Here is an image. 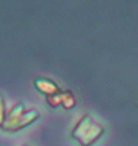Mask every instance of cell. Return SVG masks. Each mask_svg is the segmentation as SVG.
<instances>
[{"label": "cell", "mask_w": 138, "mask_h": 146, "mask_svg": "<svg viewBox=\"0 0 138 146\" xmlns=\"http://www.w3.org/2000/svg\"><path fill=\"white\" fill-rule=\"evenodd\" d=\"M104 134V128L90 116L84 115L72 132V138L81 146H91Z\"/></svg>", "instance_id": "1"}, {"label": "cell", "mask_w": 138, "mask_h": 146, "mask_svg": "<svg viewBox=\"0 0 138 146\" xmlns=\"http://www.w3.org/2000/svg\"><path fill=\"white\" fill-rule=\"evenodd\" d=\"M34 86L39 92H41L42 94H45L46 97L56 94V93L61 92V88L57 83L47 77H35L34 79Z\"/></svg>", "instance_id": "2"}, {"label": "cell", "mask_w": 138, "mask_h": 146, "mask_svg": "<svg viewBox=\"0 0 138 146\" xmlns=\"http://www.w3.org/2000/svg\"><path fill=\"white\" fill-rule=\"evenodd\" d=\"M24 111H25L24 110V105H23L22 103L15 104L13 108L9 111V113H6L5 122H4V124L1 126V129L3 130H6V132H10V129H11L15 126V123L18 121V118L22 116Z\"/></svg>", "instance_id": "3"}, {"label": "cell", "mask_w": 138, "mask_h": 146, "mask_svg": "<svg viewBox=\"0 0 138 146\" xmlns=\"http://www.w3.org/2000/svg\"><path fill=\"white\" fill-rule=\"evenodd\" d=\"M39 117V111L36 109H30V110L24 111L23 115L18 118V121L15 123V126L10 129V132H17L25 127H28L29 124H31L34 121H36Z\"/></svg>", "instance_id": "4"}, {"label": "cell", "mask_w": 138, "mask_h": 146, "mask_svg": "<svg viewBox=\"0 0 138 146\" xmlns=\"http://www.w3.org/2000/svg\"><path fill=\"white\" fill-rule=\"evenodd\" d=\"M61 96H62V106L66 109V110H70L74 106L76 105V100H75V97H74L73 92L72 91H62L61 92Z\"/></svg>", "instance_id": "5"}, {"label": "cell", "mask_w": 138, "mask_h": 146, "mask_svg": "<svg viewBox=\"0 0 138 146\" xmlns=\"http://www.w3.org/2000/svg\"><path fill=\"white\" fill-rule=\"evenodd\" d=\"M61 92L56 93V94H52V96L46 97L47 105L51 106V108H58L60 105H62V96H61Z\"/></svg>", "instance_id": "6"}, {"label": "cell", "mask_w": 138, "mask_h": 146, "mask_svg": "<svg viewBox=\"0 0 138 146\" xmlns=\"http://www.w3.org/2000/svg\"><path fill=\"white\" fill-rule=\"evenodd\" d=\"M5 117H6V109H5V102L3 96L0 94V128L5 122Z\"/></svg>", "instance_id": "7"}, {"label": "cell", "mask_w": 138, "mask_h": 146, "mask_svg": "<svg viewBox=\"0 0 138 146\" xmlns=\"http://www.w3.org/2000/svg\"><path fill=\"white\" fill-rule=\"evenodd\" d=\"M23 146H28V145H23Z\"/></svg>", "instance_id": "8"}]
</instances>
